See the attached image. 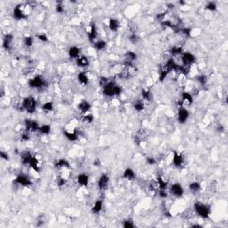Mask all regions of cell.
<instances>
[{"label":"cell","instance_id":"cell-3","mask_svg":"<svg viewBox=\"0 0 228 228\" xmlns=\"http://www.w3.org/2000/svg\"><path fill=\"white\" fill-rule=\"evenodd\" d=\"M46 85V81L40 75H37L29 80V86L33 88H41Z\"/></svg>","mask_w":228,"mask_h":228},{"label":"cell","instance_id":"cell-11","mask_svg":"<svg viewBox=\"0 0 228 228\" xmlns=\"http://www.w3.org/2000/svg\"><path fill=\"white\" fill-rule=\"evenodd\" d=\"M109 184V176L105 174H103L100 178H99L98 181V187L100 188L101 190H103L105 188H107Z\"/></svg>","mask_w":228,"mask_h":228},{"label":"cell","instance_id":"cell-24","mask_svg":"<svg viewBox=\"0 0 228 228\" xmlns=\"http://www.w3.org/2000/svg\"><path fill=\"white\" fill-rule=\"evenodd\" d=\"M78 81L83 85H87L88 84V77L86 74V72H80L78 75Z\"/></svg>","mask_w":228,"mask_h":228},{"label":"cell","instance_id":"cell-29","mask_svg":"<svg viewBox=\"0 0 228 228\" xmlns=\"http://www.w3.org/2000/svg\"><path fill=\"white\" fill-rule=\"evenodd\" d=\"M105 46H106V42L103 40H100L95 43V48L96 50H103V49L105 48Z\"/></svg>","mask_w":228,"mask_h":228},{"label":"cell","instance_id":"cell-4","mask_svg":"<svg viewBox=\"0 0 228 228\" xmlns=\"http://www.w3.org/2000/svg\"><path fill=\"white\" fill-rule=\"evenodd\" d=\"M182 62L184 63V66H189L195 62V57L193 54L190 53H184L182 54Z\"/></svg>","mask_w":228,"mask_h":228},{"label":"cell","instance_id":"cell-33","mask_svg":"<svg viewBox=\"0 0 228 228\" xmlns=\"http://www.w3.org/2000/svg\"><path fill=\"white\" fill-rule=\"evenodd\" d=\"M157 184H158V187L160 188L161 190H164L165 188L167 187V183L166 182H164L163 181V179L161 177H159V179H158V182H157Z\"/></svg>","mask_w":228,"mask_h":228},{"label":"cell","instance_id":"cell-32","mask_svg":"<svg viewBox=\"0 0 228 228\" xmlns=\"http://www.w3.org/2000/svg\"><path fill=\"white\" fill-rule=\"evenodd\" d=\"M142 96L144 99L147 101H152V95L150 91H147V90H143L142 91Z\"/></svg>","mask_w":228,"mask_h":228},{"label":"cell","instance_id":"cell-9","mask_svg":"<svg viewBox=\"0 0 228 228\" xmlns=\"http://www.w3.org/2000/svg\"><path fill=\"white\" fill-rule=\"evenodd\" d=\"M170 192L176 197H181L184 194V189L180 184H174L170 188Z\"/></svg>","mask_w":228,"mask_h":228},{"label":"cell","instance_id":"cell-42","mask_svg":"<svg viewBox=\"0 0 228 228\" xmlns=\"http://www.w3.org/2000/svg\"><path fill=\"white\" fill-rule=\"evenodd\" d=\"M63 10H64V8H63V4L60 2L57 5H56V12L57 13H63Z\"/></svg>","mask_w":228,"mask_h":228},{"label":"cell","instance_id":"cell-28","mask_svg":"<svg viewBox=\"0 0 228 228\" xmlns=\"http://www.w3.org/2000/svg\"><path fill=\"white\" fill-rule=\"evenodd\" d=\"M126 59H127V63H131L133 61H135V59H136V54H135L134 52L128 51V52L126 54Z\"/></svg>","mask_w":228,"mask_h":228},{"label":"cell","instance_id":"cell-17","mask_svg":"<svg viewBox=\"0 0 228 228\" xmlns=\"http://www.w3.org/2000/svg\"><path fill=\"white\" fill-rule=\"evenodd\" d=\"M89 178L86 174H80L78 176V183L82 185V186H86L88 184Z\"/></svg>","mask_w":228,"mask_h":228},{"label":"cell","instance_id":"cell-22","mask_svg":"<svg viewBox=\"0 0 228 228\" xmlns=\"http://www.w3.org/2000/svg\"><path fill=\"white\" fill-rule=\"evenodd\" d=\"M33 156H31V152H22V162L23 164H29V162H31V159H32Z\"/></svg>","mask_w":228,"mask_h":228},{"label":"cell","instance_id":"cell-43","mask_svg":"<svg viewBox=\"0 0 228 228\" xmlns=\"http://www.w3.org/2000/svg\"><path fill=\"white\" fill-rule=\"evenodd\" d=\"M37 37H38L39 40L43 41V42H46L48 40V39H47V36L46 34H40V35L37 36Z\"/></svg>","mask_w":228,"mask_h":228},{"label":"cell","instance_id":"cell-31","mask_svg":"<svg viewBox=\"0 0 228 228\" xmlns=\"http://www.w3.org/2000/svg\"><path fill=\"white\" fill-rule=\"evenodd\" d=\"M189 188H190L191 192L196 193V192H198V191H199V190L201 189V184H200L199 183H196V182H194V183H192V184H190V185H189Z\"/></svg>","mask_w":228,"mask_h":228},{"label":"cell","instance_id":"cell-15","mask_svg":"<svg viewBox=\"0 0 228 228\" xmlns=\"http://www.w3.org/2000/svg\"><path fill=\"white\" fill-rule=\"evenodd\" d=\"M77 64L78 66L79 67H82V68H85V67H87L89 65V61L87 57L84 56V55H81V56H78L77 58Z\"/></svg>","mask_w":228,"mask_h":228},{"label":"cell","instance_id":"cell-45","mask_svg":"<svg viewBox=\"0 0 228 228\" xmlns=\"http://www.w3.org/2000/svg\"><path fill=\"white\" fill-rule=\"evenodd\" d=\"M0 156H1V158H2V159H4V160H6V161H8V160H9V158H8V154H7V153H5V152H0Z\"/></svg>","mask_w":228,"mask_h":228},{"label":"cell","instance_id":"cell-13","mask_svg":"<svg viewBox=\"0 0 228 228\" xmlns=\"http://www.w3.org/2000/svg\"><path fill=\"white\" fill-rule=\"evenodd\" d=\"M184 163V158L181 154L177 153V152H174V155H173V164L176 166V167H180L182 166Z\"/></svg>","mask_w":228,"mask_h":228},{"label":"cell","instance_id":"cell-40","mask_svg":"<svg viewBox=\"0 0 228 228\" xmlns=\"http://www.w3.org/2000/svg\"><path fill=\"white\" fill-rule=\"evenodd\" d=\"M198 80H199V82H200L201 85H205V84L207 83L208 78H207V76H205V75H201V76H199V77H198Z\"/></svg>","mask_w":228,"mask_h":228},{"label":"cell","instance_id":"cell-44","mask_svg":"<svg viewBox=\"0 0 228 228\" xmlns=\"http://www.w3.org/2000/svg\"><path fill=\"white\" fill-rule=\"evenodd\" d=\"M29 139V135L28 133H25V134H22V141H28Z\"/></svg>","mask_w":228,"mask_h":228},{"label":"cell","instance_id":"cell-39","mask_svg":"<svg viewBox=\"0 0 228 228\" xmlns=\"http://www.w3.org/2000/svg\"><path fill=\"white\" fill-rule=\"evenodd\" d=\"M83 120L84 121H86L88 123H90V122H92L94 120V117L91 114H86L84 116V118H83Z\"/></svg>","mask_w":228,"mask_h":228},{"label":"cell","instance_id":"cell-20","mask_svg":"<svg viewBox=\"0 0 228 228\" xmlns=\"http://www.w3.org/2000/svg\"><path fill=\"white\" fill-rule=\"evenodd\" d=\"M79 53H80V50H79V48L77 46H71L70 48V50H69V55H70V57L72 59L78 58L79 55Z\"/></svg>","mask_w":228,"mask_h":228},{"label":"cell","instance_id":"cell-47","mask_svg":"<svg viewBox=\"0 0 228 228\" xmlns=\"http://www.w3.org/2000/svg\"><path fill=\"white\" fill-rule=\"evenodd\" d=\"M147 162L149 163L150 165H153V164H155L156 161L154 160L153 158H148V159H147Z\"/></svg>","mask_w":228,"mask_h":228},{"label":"cell","instance_id":"cell-21","mask_svg":"<svg viewBox=\"0 0 228 228\" xmlns=\"http://www.w3.org/2000/svg\"><path fill=\"white\" fill-rule=\"evenodd\" d=\"M97 36V31H96V27L95 25V23H92L91 24V28H90V32H89V35H88V37H89V40L91 42L94 41L95 37Z\"/></svg>","mask_w":228,"mask_h":228},{"label":"cell","instance_id":"cell-19","mask_svg":"<svg viewBox=\"0 0 228 228\" xmlns=\"http://www.w3.org/2000/svg\"><path fill=\"white\" fill-rule=\"evenodd\" d=\"M109 28L112 31H117L118 28H120V22L116 19H111L110 22H109Z\"/></svg>","mask_w":228,"mask_h":228},{"label":"cell","instance_id":"cell-1","mask_svg":"<svg viewBox=\"0 0 228 228\" xmlns=\"http://www.w3.org/2000/svg\"><path fill=\"white\" fill-rule=\"evenodd\" d=\"M22 105V108L24 109V110H26L28 112L33 113L36 111L37 103H36V100L33 97L29 96V97H26L23 99Z\"/></svg>","mask_w":228,"mask_h":228},{"label":"cell","instance_id":"cell-30","mask_svg":"<svg viewBox=\"0 0 228 228\" xmlns=\"http://www.w3.org/2000/svg\"><path fill=\"white\" fill-rule=\"evenodd\" d=\"M50 130H51V127L49 125H43L39 127V131H40L41 134L47 135V134L50 133Z\"/></svg>","mask_w":228,"mask_h":228},{"label":"cell","instance_id":"cell-7","mask_svg":"<svg viewBox=\"0 0 228 228\" xmlns=\"http://www.w3.org/2000/svg\"><path fill=\"white\" fill-rule=\"evenodd\" d=\"M25 127L27 131H37L39 130V127H40L36 120H25Z\"/></svg>","mask_w":228,"mask_h":228},{"label":"cell","instance_id":"cell-12","mask_svg":"<svg viewBox=\"0 0 228 228\" xmlns=\"http://www.w3.org/2000/svg\"><path fill=\"white\" fill-rule=\"evenodd\" d=\"M29 166H31L33 169L37 172L40 171V161H39L38 158L37 156H33L31 162H29Z\"/></svg>","mask_w":228,"mask_h":228},{"label":"cell","instance_id":"cell-41","mask_svg":"<svg viewBox=\"0 0 228 228\" xmlns=\"http://www.w3.org/2000/svg\"><path fill=\"white\" fill-rule=\"evenodd\" d=\"M123 226H124L125 228H133V227H134V224L132 223L131 220H127V221L124 222Z\"/></svg>","mask_w":228,"mask_h":228},{"label":"cell","instance_id":"cell-38","mask_svg":"<svg viewBox=\"0 0 228 228\" xmlns=\"http://www.w3.org/2000/svg\"><path fill=\"white\" fill-rule=\"evenodd\" d=\"M206 9L208 10H210V11H215L216 9V3L214 2H209L206 5Z\"/></svg>","mask_w":228,"mask_h":228},{"label":"cell","instance_id":"cell-35","mask_svg":"<svg viewBox=\"0 0 228 228\" xmlns=\"http://www.w3.org/2000/svg\"><path fill=\"white\" fill-rule=\"evenodd\" d=\"M53 103L51 102H48V103H46L42 105V109L44 111H46V112H50L53 110Z\"/></svg>","mask_w":228,"mask_h":228},{"label":"cell","instance_id":"cell-10","mask_svg":"<svg viewBox=\"0 0 228 228\" xmlns=\"http://www.w3.org/2000/svg\"><path fill=\"white\" fill-rule=\"evenodd\" d=\"M188 117H189L188 111L184 107H180L179 112H178V121L180 123H184L187 120Z\"/></svg>","mask_w":228,"mask_h":228},{"label":"cell","instance_id":"cell-8","mask_svg":"<svg viewBox=\"0 0 228 228\" xmlns=\"http://www.w3.org/2000/svg\"><path fill=\"white\" fill-rule=\"evenodd\" d=\"M116 85L112 82H108L105 86H103V94L107 96L114 95V89Z\"/></svg>","mask_w":228,"mask_h":228},{"label":"cell","instance_id":"cell-36","mask_svg":"<svg viewBox=\"0 0 228 228\" xmlns=\"http://www.w3.org/2000/svg\"><path fill=\"white\" fill-rule=\"evenodd\" d=\"M182 51H183V49H182V47H180V46H174V47L171 48V50H170L171 54H174V55L178 54H181Z\"/></svg>","mask_w":228,"mask_h":228},{"label":"cell","instance_id":"cell-14","mask_svg":"<svg viewBox=\"0 0 228 228\" xmlns=\"http://www.w3.org/2000/svg\"><path fill=\"white\" fill-rule=\"evenodd\" d=\"M14 40V37L11 34H7L5 36L4 38V42H3V46L4 48H5L6 50H9L10 47H11V44Z\"/></svg>","mask_w":228,"mask_h":228},{"label":"cell","instance_id":"cell-26","mask_svg":"<svg viewBox=\"0 0 228 228\" xmlns=\"http://www.w3.org/2000/svg\"><path fill=\"white\" fill-rule=\"evenodd\" d=\"M55 167H70V164H69V162L64 160V159H61V160H59L56 161L55 163Z\"/></svg>","mask_w":228,"mask_h":228},{"label":"cell","instance_id":"cell-16","mask_svg":"<svg viewBox=\"0 0 228 228\" xmlns=\"http://www.w3.org/2000/svg\"><path fill=\"white\" fill-rule=\"evenodd\" d=\"M191 103H193L192 95H190L189 93H186V92L183 93V95H182V104H181L182 106L181 107H183L184 104H191Z\"/></svg>","mask_w":228,"mask_h":228},{"label":"cell","instance_id":"cell-37","mask_svg":"<svg viewBox=\"0 0 228 228\" xmlns=\"http://www.w3.org/2000/svg\"><path fill=\"white\" fill-rule=\"evenodd\" d=\"M24 44L26 46H31L33 44V38L31 37H26L24 38Z\"/></svg>","mask_w":228,"mask_h":228},{"label":"cell","instance_id":"cell-18","mask_svg":"<svg viewBox=\"0 0 228 228\" xmlns=\"http://www.w3.org/2000/svg\"><path fill=\"white\" fill-rule=\"evenodd\" d=\"M90 108H91V105L86 101H83L78 104V109L81 111L82 113H86L89 110H90Z\"/></svg>","mask_w":228,"mask_h":228},{"label":"cell","instance_id":"cell-48","mask_svg":"<svg viewBox=\"0 0 228 228\" xmlns=\"http://www.w3.org/2000/svg\"><path fill=\"white\" fill-rule=\"evenodd\" d=\"M160 196H161V198H166V197H167V193H166L164 190H161V192H160Z\"/></svg>","mask_w":228,"mask_h":228},{"label":"cell","instance_id":"cell-2","mask_svg":"<svg viewBox=\"0 0 228 228\" xmlns=\"http://www.w3.org/2000/svg\"><path fill=\"white\" fill-rule=\"evenodd\" d=\"M194 210L196 213L199 215L200 216L203 217V218H207L210 215V209L208 208L206 205L202 203H195L194 205Z\"/></svg>","mask_w":228,"mask_h":228},{"label":"cell","instance_id":"cell-46","mask_svg":"<svg viewBox=\"0 0 228 228\" xmlns=\"http://www.w3.org/2000/svg\"><path fill=\"white\" fill-rule=\"evenodd\" d=\"M129 39H130V41H132L133 43H135V42L137 41V37H136V35L133 34V35L130 36Z\"/></svg>","mask_w":228,"mask_h":228},{"label":"cell","instance_id":"cell-27","mask_svg":"<svg viewBox=\"0 0 228 228\" xmlns=\"http://www.w3.org/2000/svg\"><path fill=\"white\" fill-rule=\"evenodd\" d=\"M102 209H103V201L99 200V201H97L95 203V205H94V207H93L92 210H93L95 213H99V212H100V211L102 210Z\"/></svg>","mask_w":228,"mask_h":228},{"label":"cell","instance_id":"cell-34","mask_svg":"<svg viewBox=\"0 0 228 228\" xmlns=\"http://www.w3.org/2000/svg\"><path fill=\"white\" fill-rule=\"evenodd\" d=\"M144 103L142 101H137L135 105H134V108H135V110L137 111V112H141L143 111V109H144Z\"/></svg>","mask_w":228,"mask_h":228},{"label":"cell","instance_id":"cell-25","mask_svg":"<svg viewBox=\"0 0 228 228\" xmlns=\"http://www.w3.org/2000/svg\"><path fill=\"white\" fill-rule=\"evenodd\" d=\"M63 135H65V137L67 138L68 140L70 141H76L78 139V134L76 132H73V133H71V132H63Z\"/></svg>","mask_w":228,"mask_h":228},{"label":"cell","instance_id":"cell-5","mask_svg":"<svg viewBox=\"0 0 228 228\" xmlns=\"http://www.w3.org/2000/svg\"><path fill=\"white\" fill-rule=\"evenodd\" d=\"M22 7V5H17L14 9V17L16 20H22L27 17V14H25Z\"/></svg>","mask_w":228,"mask_h":228},{"label":"cell","instance_id":"cell-6","mask_svg":"<svg viewBox=\"0 0 228 228\" xmlns=\"http://www.w3.org/2000/svg\"><path fill=\"white\" fill-rule=\"evenodd\" d=\"M16 184H21V185H23V186H29L31 184V179L25 175H19L16 178H15V181H14Z\"/></svg>","mask_w":228,"mask_h":228},{"label":"cell","instance_id":"cell-23","mask_svg":"<svg viewBox=\"0 0 228 228\" xmlns=\"http://www.w3.org/2000/svg\"><path fill=\"white\" fill-rule=\"evenodd\" d=\"M135 172L133 171V169H131V168H127V169L124 171V174H123V177L124 178L132 180V179H134V178H135Z\"/></svg>","mask_w":228,"mask_h":228}]
</instances>
